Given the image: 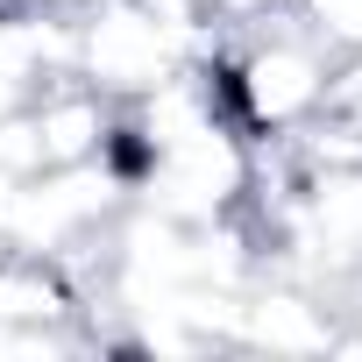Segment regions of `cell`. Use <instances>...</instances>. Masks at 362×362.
I'll list each match as a JSON object with an SVG mask.
<instances>
[{
    "label": "cell",
    "instance_id": "3",
    "mask_svg": "<svg viewBox=\"0 0 362 362\" xmlns=\"http://www.w3.org/2000/svg\"><path fill=\"white\" fill-rule=\"evenodd\" d=\"M36 8H71V0H36Z\"/></svg>",
    "mask_w": 362,
    "mask_h": 362
},
{
    "label": "cell",
    "instance_id": "2",
    "mask_svg": "<svg viewBox=\"0 0 362 362\" xmlns=\"http://www.w3.org/2000/svg\"><path fill=\"white\" fill-rule=\"evenodd\" d=\"M341 313H348V327L362 334V263H348V270H341Z\"/></svg>",
    "mask_w": 362,
    "mask_h": 362
},
{
    "label": "cell",
    "instance_id": "1",
    "mask_svg": "<svg viewBox=\"0 0 362 362\" xmlns=\"http://www.w3.org/2000/svg\"><path fill=\"white\" fill-rule=\"evenodd\" d=\"M71 71L107 100H142L185 71V50L142 0H86V15H71Z\"/></svg>",
    "mask_w": 362,
    "mask_h": 362
}]
</instances>
